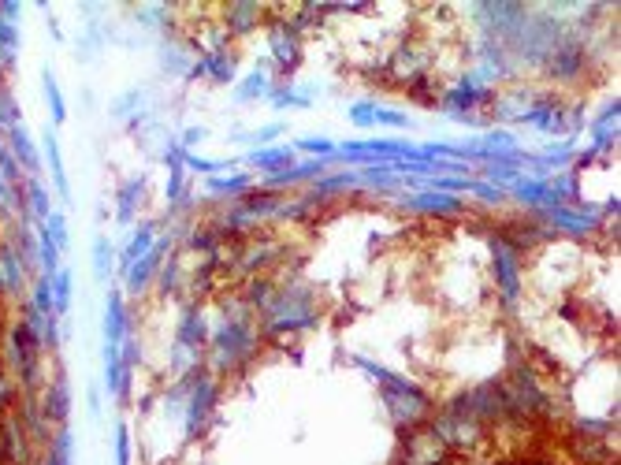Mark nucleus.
I'll return each mask as SVG.
<instances>
[{
	"label": "nucleus",
	"instance_id": "1",
	"mask_svg": "<svg viewBox=\"0 0 621 465\" xmlns=\"http://www.w3.org/2000/svg\"><path fill=\"white\" fill-rule=\"evenodd\" d=\"M361 369H369L372 380H380L384 384V402H387V413H391V421H395L402 432H410V428H421L428 410H432V402L424 395L421 387L410 384L406 376H395V372H387L384 365H372V361L357 358Z\"/></svg>",
	"mask_w": 621,
	"mask_h": 465
},
{
	"label": "nucleus",
	"instance_id": "2",
	"mask_svg": "<svg viewBox=\"0 0 621 465\" xmlns=\"http://www.w3.org/2000/svg\"><path fill=\"white\" fill-rule=\"evenodd\" d=\"M209 343H212L216 369L231 372V369H238V365H246V361L253 358V350H257V328H253V320L238 309V313L224 317V324L216 328V335H212Z\"/></svg>",
	"mask_w": 621,
	"mask_h": 465
},
{
	"label": "nucleus",
	"instance_id": "3",
	"mask_svg": "<svg viewBox=\"0 0 621 465\" xmlns=\"http://www.w3.org/2000/svg\"><path fill=\"white\" fill-rule=\"evenodd\" d=\"M317 298L309 287H298V283H287V287H279L272 298H268L265 306V320L272 332H298V328H309V324H317Z\"/></svg>",
	"mask_w": 621,
	"mask_h": 465
},
{
	"label": "nucleus",
	"instance_id": "4",
	"mask_svg": "<svg viewBox=\"0 0 621 465\" xmlns=\"http://www.w3.org/2000/svg\"><path fill=\"white\" fill-rule=\"evenodd\" d=\"M454 451L432 432V425L402 432V447L395 454V465H450Z\"/></svg>",
	"mask_w": 621,
	"mask_h": 465
},
{
	"label": "nucleus",
	"instance_id": "5",
	"mask_svg": "<svg viewBox=\"0 0 621 465\" xmlns=\"http://www.w3.org/2000/svg\"><path fill=\"white\" fill-rule=\"evenodd\" d=\"M212 402H216V380L209 372H194L186 380V436L194 439L209 425Z\"/></svg>",
	"mask_w": 621,
	"mask_h": 465
},
{
	"label": "nucleus",
	"instance_id": "6",
	"mask_svg": "<svg viewBox=\"0 0 621 465\" xmlns=\"http://www.w3.org/2000/svg\"><path fill=\"white\" fill-rule=\"evenodd\" d=\"M491 268H495V283H499V294L506 302H517L521 298V250H514L503 235L491 239Z\"/></svg>",
	"mask_w": 621,
	"mask_h": 465
},
{
	"label": "nucleus",
	"instance_id": "7",
	"mask_svg": "<svg viewBox=\"0 0 621 465\" xmlns=\"http://www.w3.org/2000/svg\"><path fill=\"white\" fill-rule=\"evenodd\" d=\"M38 354H41V343L30 335L27 324H15L12 328V361H15V369H19V376H23L27 391H34V384H38Z\"/></svg>",
	"mask_w": 621,
	"mask_h": 465
},
{
	"label": "nucleus",
	"instance_id": "8",
	"mask_svg": "<svg viewBox=\"0 0 621 465\" xmlns=\"http://www.w3.org/2000/svg\"><path fill=\"white\" fill-rule=\"evenodd\" d=\"M398 205L410 209V213H428V216H454L465 209L462 198L443 194V190H413V194H402Z\"/></svg>",
	"mask_w": 621,
	"mask_h": 465
},
{
	"label": "nucleus",
	"instance_id": "9",
	"mask_svg": "<svg viewBox=\"0 0 621 465\" xmlns=\"http://www.w3.org/2000/svg\"><path fill=\"white\" fill-rule=\"evenodd\" d=\"M168 253H172V239H157V242H153L146 257H138V261L127 268V291H131V294L146 291L149 279L157 276V268L164 265V257H168Z\"/></svg>",
	"mask_w": 621,
	"mask_h": 465
},
{
	"label": "nucleus",
	"instance_id": "10",
	"mask_svg": "<svg viewBox=\"0 0 621 465\" xmlns=\"http://www.w3.org/2000/svg\"><path fill=\"white\" fill-rule=\"evenodd\" d=\"M268 41H272V56H276V64L283 67V71L298 67V60H302V38H298V30H294L291 23L276 19Z\"/></svg>",
	"mask_w": 621,
	"mask_h": 465
},
{
	"label": "nucleus",
	"instance_id": "11",
	"mask_svg": "<svg viewBox=\"0 0 621 465\" xmlns=\"http://www.w3.org/2000/svg\"><path fill=\"white\" fill-rule=\"evenodd\" d=\"M543 220L551 227H562V231H573V235H592L599 227V216L595 213H581L573 205H555V209H543Z\"/></svg>",
	"mask_w": 621,
	"mask_h": 465
},
{
	"label": "nucleus",
	"instance_id": "12",
	"mask_svg": "<svg viewBox=\"0 0 621 465\" xmlns=\"http://www.w3.org/2000/svg\"><path fill=\"white\" fill-rule=\"evenodd\" d=\"M391 71H395L398 79L410 82V86H417V82L428 79V53L413 49V45H402L395 53V60H391Z\"/></svg>",
	"mask_w": 621,
	"mask_h": 465
},
{
	"label": "nucleus",
	"instance_id": "13",
	"mask_svg": "<svg viewBox=\"0 0 621 465\" xmlns=\"http://www.w3.org/2000/svg\"><path fill=\"white\" fill-rule=\"evenodd\" d=\"M127 339V313H123V294L108 291L105 302V350H119Z\"/></svg>",
	"mask_w": 621,
	"mask_h": 465
},
{
	"label": "nucleus",
	"instance_id": "14",
	"mask_svg": "<svg viewBox=\"0 0 621 465\" xmlns=\"http://www.w3.org/2000/svg\"><path fill=\"white\" fill-rule=\"evenodd\" d=\"M23 276H27V261L19 257L15 246H0V291L19 294L23 291Z\"/></svg>",
	"mask_w": 621,
	"mask_h": 465
},
{
	"label": "nucleus",
	"instance_id": "15",
	"mask_svg": "<svg viewBox=\"0 0 621 465\" xmlns=\"http://www.w3.org/2000/svg\"><path fill=\"white\" fill-rule=\"evenodd\" d=\"M335 164V157H313V160H302V164H291V168H283V172L268 175V183L272 186H294V183H305V179H317L324 175V168Z\"/></svg>",
	"mask_w": 621,
	"mask_h": 465
},
{
	"label": "nucleus",
	"instance_id": "16",
	"mask_svg": "<svg viewBox=\"0 0 621 465\" xmlns=\"http://www.w3.org/2000/svg\"><path fill=\"white\" fill-rule=\"evenodd\" d=\"M8 146H12V157L19 160L27 172H38V168H41L38 146H34V138H30V131L23 127V123L8 127Z\"/></svg>",
	"mask_w": 621,
	"mask_h": 465
},
{
	"label": "nucleus",
	"instance_id": "17",
	"mask_svg": "<svg viewBox=\"0 0 621 465\" xmlns=\"http://www.w3.org/2000/svg\"><path fill=\"white\" fill-rule=\"evenodd\" d=\"M41 410H45V421H56V425H64L67 413H71V399H67V376L64 372H56L53 387H49V395L41 402Z\"/></svg>",
	"mask_w": 621,
	"mask_h": 465
},
{
	"label": "nucleus",
	"instance_id": "18",
	"mask_svg": "<svg viewBox=\"0 0 621 465\" xmlns=\"http://www.w3.org/2000/svg\"><path fill=\"white\" fill-rule=\"evenodd\" d=\"M261 12H265V8H261V4H250V0H246V4H227L224 27L231 30V34H250V30L261 23Z\"/></svg>",
	"mask_w": 621,
	"mask_h": 465
},
{
	"label": "nucleus",
	"instance_id": "19",
	"mask_svg": "<svg viewBox=\"0 0 621 465\" xmlns=\"http://www.w3.org/2000/svg\"><path fill=\"white\" fill-rule=\"evenodd\" d=\"M142 190H146V179L142 175H134L127 183L119 186V201H116V220L123 227L131 224L134 213H138V205H142Z\"/></svg>",
	"mask_w": 621,
	"mask_h": 465
},
{
	"label": "nucleus",
	"instance_id": "20",
	"mask_svg": "<svg viewBox=\"0 0 621 465\" xmlns=\"http://www.w3.org/2000/svg\"><path fill=\"white\" fill-rule=\"evenodd\" d=\"M618 112H621V105H618V97H614V101L603 108V116L595 120V127H592V142H595L592 153H603V149L614 146V138H618Z\"/></svg>",
	"mask_w": 621,
	"mask_h": 465
},
{
	"label": "nucleus",
	"instance_id": "21",
	"mask_svg": "<svg viewBox=\"0 0 621 465\" xmlns=\"http://www.w3.org/2000/svg\"><path fill=\"white\" fill-rule=\"evenodd\" d=\"M157 242V227L153 224H138V231H134L131 239H127V246H123V257H119V268L127 272V268L138 261V257H146L149 246Z\"/></svg>",
	"mask_w": 621,
	"mask_h": 465
},
{
	"label": "nucleus",
	"instance_id": "22",
	"mask_svg": "<svg viewBox=\"0 0 621 465\" xmlns=\"http://www.w3.org/2000/svg\"><path fill=\"white\" fill-rule=\"evenodd\" d=\"M246 164H257L261 172L276 175L283 172V168H291L294 164V149L291 146H276V149H253L250 157H246Z\"/></svg>",
	"mask_w": 621,
	"mask_h": 465
},
{
	"label": "nucleus",
	"instance_id": "23",
	"mask_svg": "<svg viewBox=\"0 0 621 465\" xmlns=\"http://www.w3.org/2000/svg\"><path fill=\"white\" fill-rule=\"evenodd\" d=\"M45 153H49V172H53V183H56V194L64 201H71V183H67V172H64V157H60V142H56V127L45 131Z\"/></svg>",
	"mask_w": 621,
	"mask_h": 465
},
{
	"label": "nucleus",
	"instance_id": "24",
	"mask_svg": "<svg viewBox=\"0 0 621 465\" xmlns=\"http://www.w3.org/2000/svg\"><path fill=\"white\" fill-rule=\"evenodd\" d=\"M317 86H283V90H272L268 93V101L276 108H309L317 101Z\"/></svg>",
	"mask_w": 621,
	"mask_h": 465
},
{
	"label": "nucleus",
	"instance_id": "25",
	"mask_svg": "<svg viewBox=\"0 0 621 465\" xmlns=\"http://www.w3.org/2000/svg\"><path fill=\"white\" fill-rule=\"evenodd\" d=\"M272 93V75H268V67H253L246 82L235 90L238 101H253V97H268Z\"/></svg>",
	"mask_w": 621,
	"mask_h": 465
},
{
	"label": "nucleus",
	"instance_id": "26",
	"mask_svg": "<svg viewBox=\"0 0 621 465\" xmlns=\"http://www.w3.org/2000/svg\"><path fill=\"white\" fill-rule=\"evenodd\" d=\"M23 201H27V205H23V213H30L34 220H41V224L53 216V209H49V190H45L38 179H30V183H27V194H23Z\"/></svg>",
	"mask_w": 621,
	"mask_h": 465
},
{
	"label": "nucleus",
	"instance_id": "27",
	"mask_svg": "<svg viewBox=\"0 0 621 465\" xmlns=\"http://www.w3.org/2000/svg\"><path fill=\"white\" fill-rule=\"evenodd\" d=\"M41 86H45V101H49V112H53V123L60 127V123L67 120V105H64V93H60V82H56V75L45 67V79H41Z\"/></svg>",
	"mask_w": 621,
	"mask_h": 465
},
{
	"label": "nucleus",
	"instance_id": "28",
	"mask_svg": "<svg viewBox=\"0 0 621 465\" xmlns=\"http://www.w3.org/2000/svg\"><path fill=\"white\" fill-rule=\"evenodd\" d=\"M71 283H75V279H71L67 268H60V272L53 276V313L56 317H67V313H71Z\"/></svg>",
	"mask_w": 621,
	"mask_h": 465
},
{
	"label": "nucleus",
	"instance_id": "29",
	"mask_svg": "<svg viewBox=\"0 0 621 465\" xmlns=\"http://www.w3.org/2000/svg\"><path fill=\"white\" fill-rule=\"evenodd\" d=\"M246 190H250V175H212L209 179V194H220V198H235Z\"/></svg>",
	"mask_w": 621,
	"mask_h": 465
},
{
	"label": "nucleus",
	"instance_id": "30",
	"mask_svg": "<svg viewBox=\"0 0 621 465\" xmlns=\"http://www.w3.org/2000/svg\"><path fill=\"white\" fill-rule=\"evenodd\" d=\"M160 64L168 67V75H186L190 79V60H186V53H183V45H164L160 49Z\"/></svg>",
	"mask_w": 621,
	"mask_h": 465
},
{
	"label": "nucleus",
	"instance_id": "31",
	"mask_svg": "<svg viewBox=\"0 0 621 465\" xmlns=\"http://www.w3.org/2000/svg\"><path fill=\"white\" fill-rule=\"evenodd\" d=\"M108 272H112V246H108L105 235H97L93 239V276L108 283Z\"/></svg>",
	"mask_w": 621,
	"mask_h": 465
},
{
	"label": "nucleus",
	"instance_id": "32",
	"mask_svg": "<svg viewBox=\"0 0 621 465\" xmlns=\"http://www.w3.org/2000/svg\"><path fill=\"white\" fill-rule=\"evenodd\" d=\"M30 306L38 309L41 317H56L53 313V279L49 276H41L38 283H34V302Z\"/></svg>",
	"mask_w": 621,
	"mask_h": 465
},
{
	"label": "nucleus",
	"instance_id": "33",
	"mask_svg": "<svg viewBox=\"0 0 621 465\" xmlns=\"http://www.w3.org/2000/svg\"><path fill=\"white\" fill-rule=\"evenodd\" d=\"M183 160L194 168V172H205L212 179V175H220V172H227L235 160H205V157H198V153H183Z\"/></svg>",
	"mask_w": 621,
	"mask_h": 465
},
{
	"label": "nucleus",
	"instance_id": "34",
	"mask_svg": "<svg viewBox=\"0 0 621 465\" xmlns=\"http://www.w3.org/2000/svg\"><path fill=\"white\" fill-rule=\"evenodd\" d=\"M276 134H283V123H268V127H257V131H250V134H231L235 142H253V149L257 146H268Z\"/></svg>",
	"mask_w": 621,
	"mask_h": 465
},
{
	"label": "nucleus",
	"instance_id": "35",
	"mask_svg": "<svg viewBox=\"0 0 621 465\" xmlns=\"http://www.w3.org/2000/svg\"><path fill=\"white\" fill-rule=\"evenodd\" d=\"M41 227H45V235H49V239L56 242V250H67V242H71V239H67V220H64V216L53 213Z\"/></svg>",
	"mask_w": 621,
	"mask_h": 465
},
{
	"label": "nucleus",
	"instance_id": "36",
	"mask_svg": "<svg viewBox=\"0 0 621 465\" xmlns=\"http://www.w3.org/2000/svg\"><path fill=\"white\" fill-rule=\"evenodd\" d=\"M410 127V116L406 112H391V108H380L376 105V116H372V127Z\"/></svg>",
	"mask_w": 621,
	"mask_h": 465
},
{
	"label": "nucleus",
	"instance_id": "37",
	"mask_svg": "<svg viewBox=\"0 0 621 465\" xmlns=\"http://www.w3.org/2000/svg\"><path fill=\"white\" fill-rule=\"evenodd\" d=\"M116 465H131V428H116Z\"/></svg>",
	"mask_w": 621,
	"mask_h": 465
},
{
	"label": "nucleus",
	"instance_id": "38",
	"mask_svg": "<svg viewBox=\"0 0 621 465\" xmlns=\"http://www.w3.org/2000/svg\"><path fill=\"white\" fill-rule=\"evenodd\" d=\"M179 287V257L175 253H168V265H164V272H160V291L168 294Z\"/></svg>",
	"mask_w": 621,
	"mask_h": 465
},
{
	"label": "nucleus",
	"instance_id": "39",
	"mask_svg": "<svg viewBox=\"0 0 621 465\" xmlns=\"http://www.w3.org/2000/svg\"><path fill=\"white\" fill-rule=\"evenodd\" d=\"M372 116H376V105H372V101L350 105V123H354V127H372Z\"/></svg>",
	"mask_w": 621,
	"mask_h": 465
},
{
	"label": "nucleus",
	"instance_id": "40",
	"mask_svg": "<svg viewBox=\"0 0 621 465\" xmlns=\"http://www.w3.org/2000/svg\"><path fill=\"white\" fill-rule=\"evenodd\" d=\"M350 186H357L354 175H335V179H324V183H317V190H313V194H331V190H350Z\"/></svg>",
	"mask_w": 621,
	"mask_h": 465
},
{
	"label": "nucleus",
	"instance_id": "41",
	"mask_svg": "<svg viewBox=\"0 0 621 465\" xmlns=\"http://www.w3.org/2000/svg\"><path fill=\"white\" fill-rule=\"evenodd\" d=\"M298 149H309V153H320V157H335V146H331L328 138H302Z\"/></svg>",
	"mask_w": 621,
	"mask_h": 465
},
{
	"label": "nucleus",
	"instance_id": "42",
	"mask_svg": "<svg viewBox=\"0 0 621 465\" xmlns=\"http://www.w3.org/2000/svg\"><path fill=\"white\" fill-rule=\"evenodd\" d=\"M205 138H209V131H205V127H186L183 131V138H179V149H194V146H201V142H205Z\"/></svg>",
	"mask_w": 621,
	"mask_h": 465
},
{
	"label": "nucleus",
	"instance_id": "43",
	"mask_svg": "<svg viewBox=\"0 0 621 465\" xmlns=\"http://www.w3.org/2000/svg\"><path fill=\"white\" fill-rule=\"evenodd\" d=\"M469 190L480 194L484 201H503V186H495V183H473V179H469Z\"/></svg>",
	"mask_w": 621,
	"mask_h": 465
},
{
	"label": "nucleus",
	"instance_id": "44",
	"mask_svg": "<svg viewBox=\"0 0 621 465\" xmlns=\"http://www.w3.org/2000/svg\"><path fill=\"white\" fill-rule=\"evenodd\" d=\"M97 413H101V391L90 387V417H97Z\"/></svg>",
	"mask_w": 621,
	"mask_h": 465
},
{
	"label": "nucleus",
	"instance_id": "45",
	"mask_svg": "<svg viewBox=\"0 0 621 465\" xmlns=\"http://www.w3.org/2000/svg\"><path fill=\"white\" fill-rule=\"evenodd\" d=\"M543 465H551V462H543Z\"/></svg>",
	"mask_w": 621,
	"mask_h": 465
}]
</instances>
